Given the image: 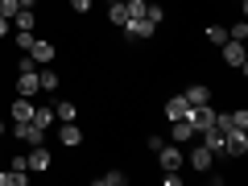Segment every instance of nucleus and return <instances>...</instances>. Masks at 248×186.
Masks as SVG:
<instances>
[{"instance_id":"20e7f679","label":"nucleus","mask_w":248,"mask_h":186,"mask_svg":"<svg viewBox=\"0 0 248 186\" xmlns=\"http://www.w3.org/2000/svg\"><path fill=\"white\" fill-rule=\"evenodd\" d=\"M13 137H21V141H29V145H42L46 141V128H37L33 120H17V124H13Z\"/></svg>"},{"instance_id":"a211bd4d","label":"nucleus","mask_w":248,"mask_h":186,"mask_svg":"<svg viewBox=\"0 0 248 186\" xmlns=\"http://www.w3.org/2000/svg\"><path fill=\"white\" fill-rule=\"evenodd\" d=\"M54 120H58V124L75 120V104H71V99H58V104H54Z\"/></svg>"},{"instance_id":"f03ea898","label":"nucleus","mask_w":248,"mask_h":186,"mask_svg":"<svg viewBox=\"0 0 248 186\" xmlns=\"http://www.w3.org/2000/svg\"><path fill=\"white\" fill-rule=\"evenodd\" d=\"M223 62H228L232 71H240V75H248V54H244V42H223Z\"/></svg>"},{"instance_id":"a878e982","label":"nucleus","mask_w":248,"mask_h":186,"mask_svg":"<svg viewBox=\"0 0 248 186\" xmlns=\"http://www.w3.org/2000/svg\"><path fill=\"white\" fill-rule=\"evenodd\" d=\"M228 37H232V42H244V37H248V25H244V21H236V25L228 29Z\"/></svg>"},{"instance_id":"473e14b6","label":"nucleus","mask_w":248,"mask_h":186,"mask_svg":"<svg viewBox=\"0 0 248 186\" xmlns=\"http://www.w3.org/2000/svg\"><path fill=\"white\" fill-rule=\"evenodd\" d=\"M0 137H4V120H0Z\"/></svg>"},{"instance_id":"5701e85b","label":"nucleus","mask_w":248,"mask_h":186,"mask_svg":"<svg viewBox=\"0 0 248 186\" xmlns=\"http://www.w3.org/2000/svg\"><path fill=\"white\" fill-rule=\"evenodd\" d=\"M37 83H42V91H54V87H58V75H54V71H42V66H37Z\"/></svg>"},{"instance_id":"9b49d317","label":"nucleus","mask_w":248,"mask_h":186,"mask_svg":"<svg viewBox=\"0 0 248 186\" xmlns=\"http://www.w3.org/2000/svg\"><path fill=\"white\" fill-rule=\"evenodd\" d=\"M186 112H190V104H186V95H174L166 104V120H186Z\"/></svg>"},{"instance_id":"cd10ccee","label":"nucleus","mask_w":248,"mask_h":186,"mask_svg":"<svg viewBox=\"0 0 248 186\" xmlns=\"http://www.w3.org/2000/svg\"><path fill=\"white\" fill-rule=\"evenodd\" d=\"M17 9H21L17 0H0V17H9V21H13V13H17Z\"/></svg>"},{"instance_id":"c85d7f7f","label":"nucleus","mask_w":248,"mask_h":186,"mask_svg":"<svg viewBox=\"0 0 248 186\" xmlns=\"http://www.w3.org/2000/svg\"><path fill=\"white\" fill-rule=\"evenodd\" d=\"M17 71H21V75H25V71H37V62H33V58H29V54H25V58H21V62H17Z\"/></svg>"},{"instance_id":"f3484780","label":"nucleus","mask_w":248,"mask_h":186,"mask_svg":"<svg viewBox=\"0 0 248 186\" xmlns=\"http://www.w3.org/2000/svg\"><path fill=\"white\" fill-rule=\"evenodd\" d=\"M108 17H112L116 25H124V21H128V0H108Z\"/></svg>"},{"instance_id":"6e6552de","label":"nucleus","mask_w":248,"mask_h":186,"mask_svg":"<svg viewBox=\"0 0 248 186\" xmlns=\"http://www.w3.org/2000/svg\"><path fill=\"white\" fill-rule=\"evenodd\" d=\"M186 161H190V166H195V170H203V174H207V170H211V161H215V153L207 149L203 141H199L195 149H190V157H186Z\"/></svg>"},{"instance_id":"f257e3e1","label":"nucleus","mask_w":248,"mask_h":186,"mask_svg":"<svg viewBox=\"0 0 248 186\" xmlns=\"http://www.w3.org/2000/svg\"><path fill=\"white\" fill-rule=\"evenodd\" d=\"M157 33V25H153L149 17H128L124 21V37H128V42H145V37H153Z\"/></svg>"},{"instance_id":"bb28decb","label":"nucleus","mask_w":248,"mask_h":186,"mask_svg":"<svg viewBox=\"0 0 248 186\" xmlns=\"http://www.w3.org/2000/svg\"><path fill=\"white\" fill-rule=\"evenodd\" d=\"M232 116V128H248V112L244 108H236V112H228Z\"/></svg>"},{"instance_id":"9d476101","label":"nucleus","mask_w":248,"mask_h":186,"mask_svg":"<svg viewBox=\"0 0 248 186\" xmlns=\"http://www.w3.org/2000/svg\"><path fill=\"white\" fill-rule=\"evenodd\" d=\"M13 21H17V33H33L37 13H33V9H17V13H13Z\"/></svg>"},{"instance_id":"0eeeda50","label":"nucleus","mask_w":248,"mask_h":186,"mask_svg":"<svg viewBox=\"0 0 248 186\" xmlns=\"http://www.w3.org/2000/svg\"><path fill=\"white\" fill-rule=\"evenodd\" d=\"M157 161H161V170H178V166H182V149H178V141L174 145H161V149H157Z\"/></svg>"},{"instance_id":"423d86ee","label":"nucleus","mask_w":248,"mask_h":186,"mask_svg":"<svg viewBox=\"0 0 248 186\" xmlns=\"http://www.w3.org/2000/svg\"><path fill=\"white\" fill-rule=\"evenodd\" d=\"M25 54L37 62V66H50V62H54V46H50V42H42V37H33V46H29Z\"/></svg>"},{"instance_id":"dca6fc26","label":"nucleus","mask_w":248,"mask_h":186,"mask_svg":"<svg viewBox=\"0 0 248 186\" xmlns=\"http://www.w3.org/2000/svg\"><path fill=\"white\" fill-rule=\"evenodd\" d=\"M17 120H33V104H29V95H17V104H13V124Z\"/></svg>"},{"instance_id":"39448f33","label":"nucleus","mask_w":248,"mask_h":186,"mask_svg":"<svg viewBox=\"0 0 248 186\" xmlns=\"http://www.w3.org/2000/svg\"><path fill=\"white\" fill-rule=\"evenodd\" d=\"M186 120H190V128H195V133H203V128H211V124H215V112H211V104H203V108H190V112H186Z\"/></svg>"},{"instance_id":"412c9836","label":"nucleus","mask_w":248,"mask_h":186,"mask_svg":"<svg viewBox=\"0 0 248 186\" xmlns=\"http://www.w3.org/2000/svg\"><path fill=\"white\" fill-rule=\"evenodd\" d=\"M170 124H174V141H190V137H195L190 120H170Z\"/></svg>"},{"instance_id":"2eb2a0df","label":"nucleus","mask_w":248,"mask_h":186,"mask_svg":"<svg viewBox=\"0 0 248 186\" xmlns=\"http://www.w3.org/2000/svg\"><path fill=\"white\" fill-rule=\"evenodd\" d=\"M25 161H29V170H37V174H42V170H50V153H46L42 145H33V153H29Z\"/></svg>"},{"instance_id":"393cba45","label":"nucleus","mask_w":248,"mask_h":186,"mask_svg":"<svg viewBox=\"0 0 248 186\" xmlns=\"http://www.w3.org/2000/svg\"><path fill=\"white\" fill-rule=\"evenodd\" d=\"M145 17H149L153 25H161V17H166V9H161V4H145Z\"/></svg>"},{"instance_id":"7ed1b4c3","label":"nucleus","mask_w":248,"mask_h":186,"mask_svg":"<svg viewBox=\"0 0 248 186\" xmlns=\"http://www.w3.org/2000/svg\"><path fill=\"white\" fill-rule=\"evenodd\" d=\"M223 153L228 157H244L248 153V128H228L223 133Z\"/></svg>"},{"instance_id":"7c9ffc66","label":"nucleus","mask_w":248,"mask_h":186,"mask_svg":"<svg viewBox=\"0 0 248 186\" xmlns=\"http://www.w3.org/2000/svg\"><path fill=\"white\" fill-rule=\"evenodd\" d=\"M0 37H9V17H0Z\"/></svg>"},{"instance_id":"ddd939ff","label":"nucleus","mask_w":248,"mask_h":186,"mask_svg":"<svg viewBox=\"0 0 248 186\" xmlns=\"http://www.w3.org/2000/svg\"><path fill=\"white\" fill-rule=\"evenodd\" d=\"M58 141L66 145V149H75V145L83 141V133H79V124H75V120H66V124H62V133H58Z\"/></svg>"},{"instance_id":"2f4dec72","label":"nucleus","mask_w":248,"mask_h":186,"mask_svg":"<svg viewBox=\"0 0 248 186\" xmlns=\"http://www.w3.org/2000/svg\"><path fill=\"white\" fill-rule=\"evenodd\" d=\"M17 4H21V9H33V4H37V0H17Z\"/></svg>"},{"instance_id":"4be33fe9","label":"nucleus","mask_w":248,"mask_h":186,"mask_svg":"<svg viewBox=\"0 0 248 186\" xmlns=\"http://www.w3.org/2000/svg\"><path fill=\"white\" fill-rule=\"evenodd\" d=\"M33 124L37 128H50L54 124V108H33Z\"/></svg>"},{"instance_id":"f8f14e48","label":"nucleus","mask_w":248,"mask_h":186,"mask_svg":"<svg viewBox=\"0 0 248 186\" xmlns=\"http://www.w3.org/2000/svg\"><path fill=\"white\" fill-rule=\"evenodd\" d=\"M199 137H203V145H207L211 153H223V128H215V124H211V128H203Z\"/></svg>"},{"instance_id":"6ab92c4d","label":"nucleus","mask_w":248,"mask_h":186,"mask_svg":"<svg viewBox=\"0 0 248 186\" xmlns=\"http://www.w3.org/2000/svg\"><path fill=\"white\" fill-rule=\"evenodd\" d=\"M25 170H17V166H9V174H0V186H25Z\"/></svg>"},{"instance_id":"b1692460","label":"nucleus","mask_w":248,"mask_h":186,"mask_svg":"<svg viewBox=\"0 0 248 186\" xmlns=\"http://www.w3.org/2000/svg\"><path fill=\"white\" fill-rule=\"evenodd\" d=\"M207 42L223 46V42H228V29H223V25H211V29H207Z\"/></svg>"},{"instance_id":"c756f323","label":"nucleus","mask_w":248,"mask_h":186,"mask_svg":"<svg viewBox=\"0 0 248 186\" xmlns=\"http://www.w3.org/2000/svg\"><path fill=\"white\" fill-rule=\"evenodd\" d=\"M66 4H71L75 13H87V9H91V0H66Z\"/></svg>"},{"instance_id":"aec40b11","label":"nucleus","mask_w":248,"mask_h":186,"mask_svg":"<svg viewBox=\"0 0 248 186\" xmlns=\"http://www.w3.org/2000/svg\"><path fill=\"white\" fill-rule=\"evenodd\" d=\"M95 182H99V186H124V182H128V174H120V170H108V174H99Z\"/></svg>"},{"instance_id":"4468645a","label":"nucleus","mask_w":248,"mask_h":186,"mask_svg":"<svg viewBox=\"0 0 248 186\" xmlns=\"http://www.w3.org/2000/svg\"><path fill=\"white\" fill-rule=\"evenodd\" d=\"M186 104H190V108H203V104H211V91H207L203 83H195V87H186Z\"/></svg>"},{"instance_id":"1a4fd4ad","label":"nucleus","mask_w":248,"mask_h":186,"mask_svg":"<svg viewBox=\"0 0 248 186\" xmlns=\"http://www.w3.org/2000/svg\"><path fill=\"white\" fill-rule=\"evenodd\" d=\"M37 91H42V83H37V71L17 75V95H37Z\"/></svg>"}]
</instances>
